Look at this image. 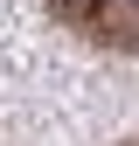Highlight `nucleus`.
<instances>
[{"label": "nucleus", "mask_w": 139, "mask_h": 146, "mask_svg": "<svg viewBox=\"0 0 139 146\" xmlns=\"http://www.w3.org/2000/svg\"><path fill=\"white\" fill-rule=\"evenodd\" d=\"M49 14L111 56H139V0H49Z\"/></svg>", "instance_id": "f257e3e1"}, {"label": "nucleus", "mask_w": 139, "mask_h": 146, "mask_svg": "<svg viewBox=\"0 0 139 146\" xmlns=\"http://www.w3.org/2000/svg\"><path fill=\"white\" fill-rule=\"evenodd\" d=\"M132 146H139V139H132Z\"/></svg>", "instance_id": "f03ea898"}]
</instances>
